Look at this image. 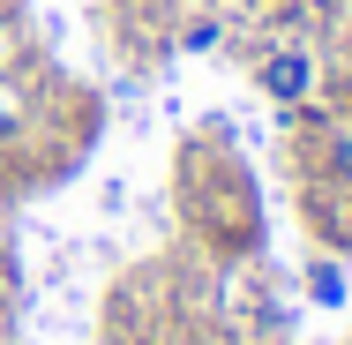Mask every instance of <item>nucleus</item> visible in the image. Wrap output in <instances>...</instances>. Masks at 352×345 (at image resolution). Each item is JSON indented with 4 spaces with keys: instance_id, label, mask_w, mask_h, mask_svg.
Segmentation results:
<instances>
[{
    "instance_id": "f257e3e1",
    "label": "nucleus",
    "mask_w": 352,
    "mask_h": 345,
    "mask_svg": "<svg viewBox=\"0 0 352 345\" xmlns=\"http://www.w3.org/2000/svg\"><path fill=\"white\" fill-rule=\"evenodd\" d=\"M255 83H263L270 105H300V98L315 90V53H307V45H270L263 68H255Z\"/></svg>"
},
{
    "instance_id": "f03ea898",
    "label": "nucleus",
    "mask_w": 352,
    "mask_h": 345,
    "mask_svg": "<svg viewBox=\"0 0 352 345\" xmlns=\"http://www.w3.org/2000/svg\"><path fill=\"white\" fill-rule=\"evenodd\" d=\"M307 293H315L322 308H338V300H345V271H338V263H315V271H307Z\"/></svg>"
},
{
    "instance_id": "7ed1b4c3",
    "label": "nucleus",
    "mask_w": 352,
    "mask_h": 345,
    "mask_svg": "<svg viewBox=\"0 0 352 345\" xmlns=\"http://www.w3.org/2000/svg\"><path fill=\"white\" fill-rule=\"evenodd\" d=\"M330 173L352 188V136H330Z\"/></svg>"
}]
</instances>
